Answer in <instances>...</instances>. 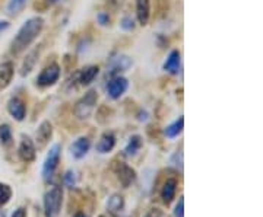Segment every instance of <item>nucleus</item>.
I'll return each instance as SVG.
<instances>
[{
	"label": "nucleus",
	"mask_w": 263,
	"mask_h": 217,
	"mask_svg": "<svg viewBox=\"0 0 263 217\" xmlns=\"http://www.w3.org/2000/svg\"><path fill=\"white\" fill-rule=\"evenodd\" d=\"M43 29H44V19L43 18L34 16V18L25 20L10 42V54L19 56L21 53L27 51L34 44V41L41 35Z\"/></svg>",
	"instance_id": "1"
},
{
	"label": "nucleus",
	"mask_w": 263,
	"mask_h": 217,
	"mask_svg": "<svg viewBox=\"0 0 263 217\" xmlns=\"http://www.w3.org/2000/svg\"><path fill=\"white\" fill-rule=\"evenodd\" d=\"M46 217H59L63 206V189L60 185H53L48 188L43 199Z\"/></svg>",
	"instance_id": "2"
},
{
	"label": "nucleus",
	"mask_w": 263,
	"mask_h": 217,
	"mask_svg": "<svg viewBox=\"0 0 263 217\" xmlns=\"http://www.w3.org/2000/svg\"><path fill=\"white\" fill-rule=\"evenodd\" d=\"M97 102H98V92L95 89L88 91L75 104L73 114H75L76 118L78 120H88L94 113Z\"/></svg>",
	"instance_id": "3"
},
{
	"label": "nucleus",
	"mask_w": 263,
	"mask_h": 217,
	"mask_svg": "<svg viewBox=\"0 0 263 217\" xmlns=\"http://www.w3.org/2000/svg\"><path fill=\"white\" fill-rule=\"evenodd\" d=\"M60 155H62V146L60 144H53L50 147V150L47 151V156L43 162V169H41V175H43V180L46 182L54 178V173L56 169L59 168V163H60Z\"/></svg>",
	"instance_id": "4"
},
{
	"label": "nucleus",
	"mask_w": 263,
	"mask_h": 217,
	"mask_svg": "<svg viewBox=\"0 0 263 217\" xmlns=\"http://www.w3.org/2000/svg\"><path fill=\"white\" fill-rule=\"evenodd\" d=\"M60 75H62V69L59 66V63L51 61V63H48L47 66L40 72V75L35 79V86L41 88V89L54 86L59 82Z\"/></svg>",
	"instance_id": "5"
},
{
	"label": "nucleus",
	"mask_w": 263,
	"mask_h": 217,
	"mask_svg": "<svg viewBox=\"0 0 263 217\" xmlns=\"http://www.w3.org/2000/svg\"><path fill=\"white\" fill-rule=\"evenodd\" d=\"M18 156L19 159L25 163H31V162L35 161L37 158V147H35V143L32 142V139L28 136H22L21 143L18 146Z\"/></svg>",
	"instance_id": "6"
},
{
	"label": "nucleus",
	"mask_w": 263,
	"mask_h": 217,
	"mask_svg": "<svg viewBox=\"0 0 263 217\" xmlns=\"http://www.w3.org/2000/svg\"><path fill=\"white\" fill-rule=\"evenodd\" d=\"M129 88V80L123 76H116L111 77L107 83V95L111 98V99H120L123 95L126 94Z\"/></svg>",
	"instance_id": "7"
},
{
	"label": "nucleus",
	"mask_w": 263,
	"mask_h": 217,
	"mask_svg": "<svg viewBox=\"0 0 263 217\" xmlns=\"http://www.w3.org/2000/svg\"><path fill=\"white\" fill-rule=\"evenodd\" d=\"M114 172L117 175V180L123 185V188H129L132 184L136 181V170L129 166L124 162H119L114 168Z\"/></svg>",
	"instance_id": "8"
},
{
	"label": "nucleus",
	"mask_w": 263,
	"mask_h": 217,
	"mask_svg": "<svg viewBox=\"0 0 263 217\" xmlns=\"http://www.w3.org/2000/svg\"><path fill=\"white\" fill-rule=\"evenodd\" d=\"M100 73V67L98 66H86L82 70L76 72L72 77V85L76 83L78 86H89L95 80V77Z\"/></svg>",
	"instance_id": "9"
},
{
	"label": "nucleus",
	"mask_w": 263,
	"mask_h": 217,
	"mask_svg": "<svg viewBox=\"0 0 263 217\" xmlns=\"http://www.w3.org/2000/svg\"><path fill=\"white\" fill-rule=\"evenodd\" d=\"M8 113L15 121L21 123L27 118V105L19 96H12L8 102Z\"/></svg>",
	"instance_id": "10"
},
{
	"label": "nucleus",
	"mask_w": 263,
	"mask_h": 217,
	"mask_svg": "<svg viewBox=\"0 0 263 217\" xmlns=\"http://www.w3.org/2000/svg\"><path fill=\"white\" fill-rule=\"evenodd\" d=\"M89 150H91V140L86 136L78 137L75 142L70 144V155L73 156V159H76V161L84 159L85 156L89 153Z\"/></svg>",
	"instance_id": "11"
},
{
	"label": "nucleus",
	"mask_w": 263,
	"mask_h": 217,
	"mask_svg": "<svg viewBox=\"0 0 263 217\" xmlns=\"http://www.w3.org/2000/svg\"><path fill=\"white\" fill-rule=\"evenodd\" d=\"M53 137V124L50 123L48 120H44L43 123L38 125L37 134H35V140H37L38 149L46 147L50 140Z\"/></svg>",
	"instance_id": "12"
},
{
	"label": "nucleus",
	"mask_w": 263,
	"mask_h": 217,
	"mask_svg": "<svg viewBox=\"0 0 263 217\" xmlns=\"http://www.w3.org/2000/svg\"><path fill=\"white\" fill-rule=\"evenodd\" d=\"M116 143H117V139H116V134L113 132H104L100 137V140L97 142L95 149L101 155H107V153L114 150Z\"/></svg>",
	"instance_id": "13"
},
{
	"label": "nucleus",
	"mask_w": 263,
	"mask_h": 217,
	"mask_svg": "<svg viewBox=\"0 0 263 217\" xmlns=\"http://www.w3.org/2000/svg\"><path fill=\"white\" fill-rule=\"evenodd\" d=\"M132 66V60L127 56H119L111 60L110 67H108V72L107 76L110 77H116V76H120V73L126 72L129 67Z\"/></svg>",
	"instance_id": "14"
},
{
	"label": "nucleus",
	"mask_w": 263,
	"mask_h": 217,
	"mask_svg": "<svg viewBox=\"0 0 263 217\" xmlns=\"http://www.w3.org/2000/svg\"><path fill=\"white\" fill-rule=\"evenodd\" d=\"M177 187H179V182L176 178H168V180L164 182L162 188H161V200L165 206H168L173 203V200L176 199V194H177Z\"/></svg>",
	"instance_id": "15"
},
{
	"label": "nucleus",
	"mask_w": 263,
	"mask_h": 217,
	"mask_svg": "<svg viewBox=\"0 0 263 217\" xmlns=\"http://www.w3.org/2000/svg\"><path fill=\"white\" fill-rule=\"evenodd\" d=\"M41 46H38L34 50H31L27 57H25V60H24V63H22V66H21V76H28L32 70H34V67L38 63V58H40V53H41Z\"/></svg>",
	"instance_id": "16"
},
{
	"label": "nucleus",
	"mask_w": 263,
	"mask_h": 217,
	"mask_svg": "<svg viewBox=\"0 0 263 217\" xmlns=\"http://www.w3.org/2000/svg\"><path fill=\"white\" fill-rule=\"evenodd\" d=\"M164 70L167 73L171 75H179L180 67H181V54L179 50H173L170 51V54L167 56V60L164 61Z\"/></svg>",
	"instance_id": "17"
},
{
	"label": "nucleus",
	"mask_w": 263,
	"mask_h": 217,
	"mask_svg": "<svg viewBox=\"0 0 263 217\" xmlns=\"http://www.w3.org/2000/svg\"><path fill=\"white\" fill-rule=\"evenodd\" d=\"M15 75V66L12 61H5L0 64V92L10 85Z\"/></svg>",
	"instance_id": "18"
},
{
	"label": "nucleus",
	"mask_w": 263,
	"mask_h": 217,
	"mask_svg": "<svg viewBox=\"0 0 263 217\" xmlns=\"http://www.w3.org/2000/svg\"><path fill=\"white\" fill-rule=\"evenodd\" d=\"M136 19L139 25H148L151 19V0H136Z\"/></svg>",
	"instance_id": "19"
},
{
	"label": "nucleus",
	"mask_w": 263,
	"mask_h": 217,
	"mask_svg": "<svg viewBox=\"0 0 263 217\" xmlns=\"http://www.w3.org/2000/svg\"><path fill=\"white\" fill-rule=\"evenodd\" d=\"M183 128H184V118L183 117H179L177 120H174L173 123L168 124L167 127H165V130H164V134H165V137L167 139H176V137H179L180 134L183 133Z\"/></svg>",
	"instance_id": "20"
},
{
	"label": "nucleus",
	"mask_w": 263,
	"mask_h": 217,
	"mask_svg": "<svg viewBox=\"0 0 263 217\" xmlns=\"http://www.w3.org/2000/svg\"><path fill=\"white\" fill-rule=\"evenodd\" d=\"M142 137L139 134H135V136H132L130 139H129V142L126 144V147H124V155L126 156H129V158H133V156H136L142 149Z\"/></svg>",
	"instance_id": "21"
},
{
	"label": "nucleus",
	"mask_w": 263,
	"mask_h": 217,
	"mask_svg": "<svg viewBox=\"0 0 263 217\" xmlns=\"http://www.w3.org/2000/svg\"><path fill=\"white\" fill-rule=\"evenodd\" d=\"M107 210L113 214H120L124 210V199L120 194H113L107 200Z\"/></svg>",
	"instance_id": "22"
},
{
	"label": "nucleus",
	"mask_w": 263,
	"mask_h": 217,
	"mask_svg": "<svg viewBox=\"0 0 263 217\" xmlns=\"http://www.w3.org/2000/svg\"><path fill=\"white\" fill-rule=\"evenodd\" d=\"M13 142V133L9 124H0V144L8 147Z\"/></svg>",
	"instance_id": "23"
},
{
	"label": "nucleus",
	"mask_w": 263,
	"mask_h": 217,
	"mask_svg": "<svg viewBox=\"0 0 263 217\" xmlns=\"http://www.w3.org/2000/svg\"><path fill=\"white\" fill-rule=\"evenodd\" d=\"M12 196H13V191L9 185L5 182H0V207L6 206L12 199Z\"/></svg>",
	"instance_id": "24"
},
{
	"label": "nucleus",
	"mask_w": 263,
	"mask_h": 217,
	"mask_svg": "<svg viewBox=\"0 0 263 217\" xmlns=\"http://www.w3.org/2000/svg\"><path fill=\"white\" fill-rule=\"evenodd\" d=\"M56 2L57 0H35L34 2V10L40 12V13H44L48 9H51Z\"/></svg>",
	"instance_id": "25"
},
{
	"label": "nucleus",
	"mask_w": 263,
	"mask_h": 217,
	"mask_svg": "<svg viewBox=\"0 0 263 217\" xmlns=\"http://www.w3.org/2000/svg\"><path fill=\"white\" fill-rule=\"evenodd\" d=\"M27 0H9L8 3V12L10 15H18L21 10L25 8Z\"/></svg>",
	"instance_id": "26"
},
{
	"label": "nucleus",
	"mask_w": 263,
	"mask_h": 217,
	"mask_svg": "<svg viewBox=\"0 0 263 217\" xmlns=\"http://www.w3.org/2000/svg\"><path fill=\"white\" fill-rule=\"evenodd\" d=\"M63 182H65L66 187L69 188H73L76 187V173L73 170H66L65 175H63Z\"/></svg>",
	"instance_id": "27"
},
{
	"label": "nucleus",
	"mask_w": 263,
	"mask_h": 217,
	"mask_svg": "<svg viewBox=\"0 0 263 217\" xmlns=\"http://www.w3.org/2000/svg\"><path fill=\"white\" fill-rule=\"evenodd\" d=\"M76 66V57L73 54H66L63 57V67L66 72H72Z\"/></svg>",
	"instance_id": "28"
},
{
	"label": "nucleus",
	"mask_w": 263,
	"mask_h": 217,
	"mask_svg": "<svg viewBox=\"0 0 263 217\" xmlns=\"http://www.w3.org/2000/svg\"><path fill=\"white\" fill-rule=\"evenodd\" d=\"M170 163H171V166H174V168H177V169L183 170V153H181V151H176V153L171 156Z\"/></svg>",
	"instance_id": "29"
},
{
	"label": "nucleus",
	"mask_w": 263,
	"mask_h": 217,
	"mask_svg": "<svg viewBox=\"0 0 263 217\" xmlns=\"http://www.w3.org/2000/svg\"><path fill=\"white\" fill-rule=\"evenodd\" d=\"M174 217H184V197L181 196L174 207Z\"/></svg>",
	"instance_id": "30"
},
{
	"label": "nucleus",
	"mask_w": 263,
	"mask_h": 217,
	"mask_svg": "<svg viewBox=\"0 0 263 217\" xmlns=\"http://www.w3.org/2000/svg\"><path fill=\"white\" fill-rule=\"evenodd\" d=\"M120 27L124 31H132V29H135V20L130 18V16H124V18L120 20Z\"/></svg>",
	"instance_id": "31"
},
{
	"label": "nucleus",
	"mask_w": 263,
	"mask_h": 217,
	"mask_svg": "<svg viewBox=\"0 0 263 217\" xmlns=\"http://www.w3.org/2000/svg\"><path fill=\"white\" fill-rule=\"evenodd\" d=\"M97 22H98L101 27H107V25L110 24V15H108V12H100V13L97 15Z\"/></svg>",
	"instance_id": "32"
},
{
	"label": "nucleus",
	"mask_w": 263,
	"mask_h": 217,
	"mask_svg": "<svg viewBox=\"0 0 263 217\" xmlns=\"http://www.w3.org/2000/svg\"><path fill=\"white\" fill-rule=\"evenodd\" d=\"M157 5L161 16H165L168 13V0H157Z\"/></svg>",
	"instance_id": "33"
},
{
	"label": "nucleus",
	"mask_w": 263,
	"mask_h": 217,
	"mask_svg": "<svg viewBox=\"0 0 263 217\" xmlns=\"http://www.w3.org/2000/svg\"><path fill=\"white\" fill-rule=\"evenodd\" d=\"M10 217H28V211H27V208L25 207H18L13 213H12V216Z\"/></svg>",
	"instance_id": "34"
},
{
	"label": "nucleus",
	"mask_w": 263,
	"mask_h": 217,
	"mask_svg": "<svg viewBox=\"0 0 263 217\" xmlns=\"http://www.w3.org/2000/svg\"><path fill=\"white\" fill-rule=\"evenodd\" d=\"M8 28H9V22L8 20H0V32Z\"/></svg>",
	"instance_id": "35"
},
{
	"label": "nucleus",
	"mask_w": 263,
	"mask_h": 217,
	"mask_svg": "<svg viewBox=\"0 0 263 217\" xmlns=\"http://www.w3.org/2000/svg\"><path fill=\"white\" fill-rule=\"evenodd\" d=\"M73 217H86V214H85V213H82V211H79V213H76Z\"/></svg>",
	"instance_id": "36"
},
{
	"label": "nucleus",
	"mask_w": 263,
	"mask_h": 217,
	"mask_svg": "<svg viewBox=\"0 0 263 217\" xmlns=\"http://www.w3.org/2000/svg\"><path fill=\"white\" fill-rule=\"evenodd\" d=\"M145 217H157V216H154V214H148V216H145Z\"/></svg>",
	"instance_id": "37"
},
{
	"label": "nucleus",
	"mask_w": 263,
	"mask_h": 217,
	"mask_svg": "<svg viewBox=\"0 0 263 217\" xmlns=\"http://www.w3.org/2000/svg\"><path fill=\"white\" fill-rule=\"evenodd\" d=\"M100 217H107V216H104V214H101V216H100Z\"/></svg>",
	"instance_id": "38"
}]
</instances>
